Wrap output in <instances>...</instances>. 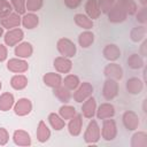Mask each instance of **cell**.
I'll list each match as a JSON object with an SVG mask.
<instances>
[{"instance_id":"1","label":"cell","mask_w":147,"mask_h":147,"mask_svg":"<svg viewBox=\"0 0 147 147\" xmlns=\"http://www.w3.org/2000/svg\"><path fill=\"white\" fill-rule=\"evenodd\" d=\"M84 141L87 145H95L101 139V132H100V125L96 119L91 118L88 122L85 132H84Z\"/></svg>"},{"instance_id":"2","label":"cell","mask_w":147,"mask_h":147,"mask_svg":"<svg viewBox=\"0 0 147 147\" xmlns=\"http://www.w3.org/2000/svg\"><path fill=\"white\" fill-rule=\"evenodd\" d=\"M56 49L60 53V55L69 57V59L74 57L77 54V46H76V44L71 39L65 38V37H62V38H60L56 41Z\"/></svg>"},{"instance_id":"3","label":"cell","mask_w":147,"mask_h":147,"mask_svg":"<svg viewBox=\"0 0 147 147\" xmlns=\"http://www.w3.org/2000/svg\"><path fill=\"white\" fill-rule=\"evenodd\" d=\"M101 138L106 141H111L117 137V124L116 121L111 118L102 119V125L100 127Z\"/></svg>"},{"instance_id":"4","label":"cell","mask_w":147,"mask_h":147,"mask_svg":"<svg viewBox=\"0 0 147 147\" xmlns=\"http://www.w3.org/2000/svg\"><path fill=\"white\" fill-rule=\"evenodd\" d=\"M118 92H119L118 82L115 79L106 78V80L103 82V85H102V91H101L103 99L107 101H111L118 95Z\"/></svg>"},{"instance_id":"5","label":"cell","mask_w":147,"mask_h":147,"mask_svg":"<svg viewBox=\"0 0 147 147\" xmlns=\"http://www.w3.org/2000/svg\"><path fill=\"white\" fill-rule=\"evenodd\" d=\"M93 91H94V87L91 83L88 82H80L79 86L74 91V94H72V98L76 102L78 103H82L84 102L87 98L92 96L93 94Z\"/></svg>"},{"instance_id":"6","label":"cell","mask_w":147,"mask_h":147,"mask_svg":"<svg viewBox=\"0 0 147 147\" xmlns=\"http://www.w3.org/2000/svg\"><path fill=\"white\" fill-rule=\"evenodd\" d=\"M24 38V31L18 26L14 29H9L3 33V41L6 46L15 47L17 44L23 41Z\"/></svg>"},{"instance_id":"7","label":"cell","mask_w":147,"mask_h":147,"mask_svg":"<svg viewBox=\"0 0 147 147\" xmlns=\"http://www.w3.org/2000/svg\"><path fill=\"white\" fill-rule=\"evenodd\" d=\"M122 122L127 131H136L140 125V118L133 110H126L122 115Z\"/></svg>"},{"instance_id":"8","label":"cell","mask_w":147,"mask_h":147,"mask_svg":"<svg viewBox=\"0 0 147 147\" xmlns=\"http://www.w3.org/2000/svg\"><path fill=\"white\" fill-rule=\"evenodd\" d=\"M7 69L13 74H24L29 70V63L25 59L11 57L7 61Z\"/></svg>"},{"instance_id":"9","label":"cell","mask_w":147,"mask_h":147,"mask_svg":"<svg viewBox=\"0 0 147 147\" xmlns=\"http://www.w3.org/2000/svg\"><path fill=\"white\" fill-rule=\"evenodd\" d=\"M107 16H108L109 22L117 24V23L124 22L126 20V17H127V14L122 8V6L118 3V1H116L114 3V6L110 8V10L107 13Z\"/></svg>"},{"instance_id":"10","label":"cell","mask_w":147,"mask_h":147,"mask_svg":"<svg viewBox=\"0 0 147 147\" xmlns=\"http://www.w3.org/2000/svg\"><path fill=\"white\" fill-rule=\"evenodd\" d=\"M103 75L106 78H110V79H115V80H121L124 76V70L121 67V64L116 63V62H109L105 69H103Z\"/></svg>"},{"instance_id":"11","label":"cell","mask_w":147,"mask_h":147,"mask_svg":"<svg viewBox=\"0 0 147 147\" xmlns=\"http://www.w3.org/2000/svg\"><path fill=\"white\" fill-rule=\"evenodd\" d=\"M32 102L30 99L28 98H20L17 101H15L14 103V107H13V110L15 113V115L17 116H26L29 115L31 111H32Z\"/></svg>"},{"instance_id":"12","label":"cell","mask_w":147,"mask_h":147,"mask_svg":"<svg viewBox=\"0 0 147 147\" xmlns=\"http://www.w3.org/2000/svg\"><path fill=\"white\" fill-rule=\"evenodd\" d=\"M53 67L56 72L59 74H69L72 69V61L65 56H56L53 61Z\"/></svg>"},{"instance_id":"13","label":"cell","mask_w":147,"mask_h":147,"mask_svg":"<svg viewBox=\"0 0 147 147\" xmlns=\"http://www.w3.org/2000/svg\"><path fill=\"white\" fill-rule=\"evenodd\" d=\"M96 100L95 98L92 95L90 98H87L84 102H82V115L85 118H93L95 116V111H96Z\"/></svg>"},{"instance_id":"14","label":"cell","mask_w":147,"mask_h":147,"mask_svg":"<svg viewBox=\"0 0 147 147\" xmlns=\"http://www.w3.org/2000/svg\"><path fill=\"white\" fill-rule=\"evenodd\" d=\"M115 106L110 102H103L96 107L95 116L98 119H106V118H111L115 116Z\"/></svg>"},{"instance_id":"15","label":"cell","mask_w":147,"mask_h":147,"mask_svg":"<svg viewBox=\"0 0 147 147\" xmlns=\"http://www.w3.org/2000/svg\"><path fill=\"white\" fill-rule=\"evenodd\" d=\"M82 130H83V115L82 114H76L68 122L69 134L72 136V137H78L82 133Z\"/></svg>"},{"instance_id":"16","label":"cell","mask_w":147,"mask_h":147,"mask_svg":"<svg viewBox=\"0 0 147 147\" xmlns=\"http://www.w3.org/2000/svg\"><path fill=\"white\" fill-rule=\"evenodd\" d=\"M14 54L16 55V57H21V59L26 60L33 54V46L29 41H21L20 44H17L15 46Z\"/></svg>"},{"instance_id":"17","label":"cell","mask_w":147,"mask_h":147,"mask_svg":"<svg viewBox=\"0 0 147 147\" xmlns=\"http://www.w3.org/2000/svg\"><path fill=\"white\" fill-rule=\"evenodd\" d=\"M126 91L132 95H138L144 91V80L139 77H130L125 83Z\"/></svg>"},{"instance_id":"18","label":"cell","mask_w":147,"mask_h":147,"mask_svg":"<svg viewBox=\"0 0 147 147\" xmlns=\"http://www.w3.org/2000/svg\"><path fill=\"white\" fill-rule=\"evenodd\" d=\"M13 141L16 146H23V147H26V146H30L32 144L31 141V136L28 131L25 130H22V129H18V130H15L14 133H13Z\"/></svg>"},{"instance_id":"19","label":"cell","mask_w":147,"mask_h":147,"mask_svg":"<svg viewBox=\"0 0 147 147\" xmlns=\"http://www.w3.org/2000/svg\"><path fill=\"white\" fill-rule=\"evenodd\" d=\"M21 20H22V16L15 11L10 13L8 16L3 17V18H0V24L3 29L6 30H9V29H14V28H18L21 25Z\"/></svg>"},{"instance_id":"20","label":"cell","mask_w":147,"mask_h":147,"mask_svg":"<svg viewBox=\"0 0 147 147\" xmlns=\"http://www.w3.org/2000/svg\"><path fill=\"white\" fill-rule=\"evenodd\" d=\"M121 54L122 52L116 44H108L102 49L103 57L109 62H116L121 57Z\"/></svg>"},{"instance_id":"21","label":"cell","mask_w":147,"mask_h":147,"mask_svg":"<svg viewBox=\"0 0 147 147\" xmlns=\"http://www.w3.org/2000/svg\"><path fill=\"white\" fill-rule=\"evenodd\" d=\"M62 76L61 74L59 72H53V71H49V72H46L44 76H42V82L46 86L51 87V88H56L59 86L62 85Z\"/></svg>"},{"instance_id":"22","label":"cell","mask_w":147,"mask_h":147,"mask_svg":"<svg viewBox=\"0 0 147 147\" xmlns=\"http://www.w3.org/2000/svg\"><path fill=\"white\" fill-rule=\"evenodd\" d=\"M39 24V17L36 13H31L28 11L24 15H22V20H21V25L28 30H32L34 28H37Z\"/></svg>"},{"instance_id":"23","label":"cell","mask_w":147,"mask_h":147,"mask_svg":"<svg viewBox=\"0 0 147 147\" xmlns=\"http://www.w3.org/2000/svg\"><path fill=\"white\" fill-rule=\"evenodd\" d=\"M51 129L48 127V125L46 124L45 121H39L38 125H37V131H36V137L37 140L41 144L48 141V139L51 138Z\"/></svg>"},{"instance_id":"24","label":"cell","mask_w":147,"mask_h":147,"mask_svg":"<svg viewBox=\"0 0 147 147\" xmlns=\"http://www.w3.org/2000/svg\"><path fill=\"white\" fill-rule=\"evenodd\" d=\"M74 21H75V24L82 28L83 30H91L94 26L93 20H91L86 14H83V13H77L74 16Z\"/></svg>"},{"instance_id":"25","label":"cell","mask_w":147,"mask_h":147,"mask_svg":"<svg viewBox=\"0 0 147 147\" xmlns=\"http://www.w3.org/2000/svg\"><path fill=\"white\" fill-rule=\"evenodd\" d=\"M147 34V28L144 24H139L137 26H133L130 31V39L133 42H140L146 38Z\"/></svg>"},{"instance_id":"26","label":"cell","mask_w":147,"mask_h":147,"mask_svg":"<svg viewBox=\"0 0 147 147\" xmlns=\"http://www.w3.org/2000/svg\"><path fill=\"white\" fill-rule=\"evenodd\" d=\"M28 77L23 74H15L10 78V86L15 91H22L28 86Z\"/></svg>"},{"instance_id":"27","label":"cell","mask_w":147,"mask_h":147,"mask_svg":"<svg viewBox=\"0 0 147 147\" xmlns=\"http://www.w3.org/2000/svg\"><path fill=\"white\" fill-rule=\"evenodd\" d=\"M85 14L91 18V20H96L100 17L101 11L99 9V5L96 0H87L85 3Z\"/></svg>"},{"instance_id":"28","label":"cell","mask_w":147,"mask_h":147,"mask_svg":"<svg viewBox=\"0 0 147 147\" xmlns=\"http://www.w3.org/2000/svg\"><path fill=\"white\" fill-rule=\"evenodd\" d=\"M15 103V96L10 92H3L0 94V110L1 111H8L14 107Z\"/></svg>"},{"instance_id":"29","label":"cell","mask_w":147,"mask_h":147,"mask_svg":"<svg viewBox=\"0 0 147 147\" xmlns=\"http://www.w3.org/2000/svg\"><path fill=\"white\" fill-rule=\"evenodd\" d=\"M53 94L55 95V98L62 102V103H68L71 99H72V94H71V91H69L67 87H64L63 85L56 87V88H53Z\"/></svg>"},{"instance_id":"30","label":"cell","mask_w":147,"mask_h":147,"mask_svg":"<svg viewBox=\"0 0 147 147\" xmlns=\"http://www.w3.org/2000/svg\"><path fill=\"white\" fill-rule=\"evenodd\" d=\"M94 42V33L91 30H84L78 36V44L82 48H88Z\"/></svg>"},{"instance_id":"31","label":"cell","mask_w":147,"mask_h":147,"mask_svg":"<svg viewBox=\"0 0 147 147\" xmlns=\"http://www.w3.org/2000/svg\"><path fill=\"white\" fill-rule=\"evenodd\" d=\"M131 147H147V133L145 131H136L131 137Z\"/></svg>"},{"instance_id":"32","label":"cell","mask_w":147,"mask_h":147,"mask_svg":"<svg viewBox=\"0 0 147 147\" xmlns=\"http://www.w3.org/2000/svg\"><path fill=\"white\" fill-rule=\"evenodd\" d=\"M126 62H127L129 68L133 70H139L145 67V60L139 53H132L131 55H129Z\"/></svg>"},{"instance_id":"33","label":"cell","mask_w":147,"mask_h":147,"mask_svg":"<svg viewBox=\"0 0 147 147\" xmlns=\"http://www.w3.org/2000/svg\"><path fill=\"white\" fill-rule=\"evenodd\" d=\"M47 119H48V123H49L51 127L54 129L55 131H61L65 126V121L56 113H49Z\"/></svg>"},{"instance_id":"34","label":"cell","mask_w":147,"mask_h":147,"mask_svg":"<svg viewBox=\"0 0 147 147\" xmlns=\"http://www.w3.org/2000/svg\"><path fill=\"white\" fill-rule=\"evenodd\" d=\"M80 84V78L75 74H68L62 79V85L67 87L69 91H75Z\"/></svg>"},{"instance_id":"35","label":"cell","mask_w":147,"mask_h":147,"mask_svg":"<svg viewBox=\"0 0 147 147\" xmlns=\"http://www.w3.org/2000/svg\"><path fill=\"white\" fill-rule=\"evenodd\" d=\"M77 114L76 108L74 106H70L68 103H63L60 108H59V115L64 119V121H69L71 117H74Z\"/></svg>"},{"instance_id":"36","label":"cell","mask_w":147,"mask_h":147,"mask_svg":"<svg viewBox=\"0 0 147 147\" xmlns=\"http://www.w3.org/2000/svg\"><path fill=\"white\" fill-rule=\"evenodd\" d=\"M122 8L125 10L127 16H133L138 10V5L134 0H117Z\"/></svg>"},{"instance_id":"37","label":"cell","mask_w":147,"mask_h":147,"mask_svg":"<svg viewBox=\"0 0 147 147\" xmlns=\"http://www.w3.org/2000/svg\"><path fill=\"white\" fill-rule=\"evenodd\" d=\"M10 3L13 7V10L20 14L21 16L26 13V7H25L26 0H10Z\"/></svg>"},{"instance_id":"38","label":"cell","mask_w":147,"mask_h":147,"mask_svg":"<svg viewBox=\"0 0 147 147\" xmlns=\"http://www.w3.org/2000/svg\"><path fill=\"white\" fill-rule=\"evenodd\" d=\"M42 6H44V0H26L25 3L26 11H31V13H37L42 8Z\"/></svg>"},{"instance_id":"39","label":"cell","mask_w":147,"mask_h":147,"mask_svg":"<svg viewBox=\"0 0 147 147\" xmlns=\"http://www.w3.org/2000/svg\"><path fill=\"white\" fill-rule=\"evenodd\" d=\"M13 13V7L10 1L8 0H0V18H3Z\"/></svg>"},{"instance_id":"40","label":"cell","mask_w":147,"mask_h":147,"mask_svg":"<svg viewBox=\"0 0 147 147\" xmlns=\"http://www.w3.org/2000/svg\"><path fill=\"white\" fill-rule=\"evenodd\" d=\"M134 16H136V20L139 24L146 25V23H147V8H146V6H142L141 8H139L137 10V13L134 14Z\"/></svg>"},{"instance_id":"41","label":"cell","mask_w":147,"mask_h":147,"mask_svg":"<svg viewBox=\"0 0 147 147\" xmlns=\"http://www.w3.org/2000/svg\"><path fill=\"white\" fill-rule=\"evenodd\" d=\"M96 1H98L101 14H107L110 10V8L114 6V3L116 2V0H96Z\"/></svg>"},{"instance_id":"42","label":"cell","mask_w":147,"mask_h":147,"mask_svg":"<svg viewBox=\"0 0 147 147\" xmlns=\"http://www.w3.org/2000/svg\"><path fill=\"white\" fill-rule=\"evenodd\" d=\"M9 141V132L6 127L0 126V146H5Z\"/></svg>"},{"instance_id":"43","label":"cell","mask_w":147,"mask_h":147,"mask_svg":"<svg viewBox=\"0 0 147 147\" xmlns=\"http://www.w3.org/2000/svg\"><path fill=\"white\" fill-rule=\"evenodd\" d=\"M65 7H68L69 9H76L77 7L80 6L82 0H63Z\"/></svg>"},{"instance_id":"44","label":"cell","mask_w":147,"mask_h":147,"mask_svg":"<svg viewBox=\"0 0 147 147\" xmlns=\"http://www.w3.org/2000/svg\"><path fill=\"white\" fill-rule=\"evenodd\" d=\"M8 57V49H7V46L5 44H1L0 42V62H3L6 61Z\"/></svg>"},{"instance_id":"45","label":"cell","mask_w":147,"mask_h":147,"mask_svg":"<svg viewBox=\"0 0 147 147\" xmlns=\"http://www.w3.org/2000/svg\"><path fill=\"white\" fill-rule=\"evenodd\" d=\"M139 54L142 57L147 56V40H146V38L141 41V45H140V48H139Z\"/></svg>"},{"instance_id":"46","label":"cell","mask_w":147,"mask_h":147,"mask_svg":"<svg viewBox=\"0 0 147 147\" xmlns=\"http://www.w3.org/2000/svg\"><path fill=\"white\" fill-rule=\"evenodd\" d=\"M146 102H147V100L145 99V100H144V103H142V111H144V113L147 111V110H146Z\"/></svg>"},{"instance_id":"47","label":"cell","mask_w":147,"mask_h":147,"mask_svg":"<svg viewBox=\"0 0 147 147\" xmlns=\"http://www.w3.org/2000/svg\"><path fill=\"white\" fill-rule=\"evenodd\" d=\"M3 33H5V29L1 26V24H0V38L1 37H3Z\"/></svg>"},{"instance_id":"48","label":"cell","mask_w":147,"mask_h":147,"mask_svg":"<svg viewBox=\"0 0 147 147\" xmlns=\"http://www.w3.org/2000/svg\"><path fill=\"white\" fill-rule=\"evenodd\" d=\"M139 2H140L142 6H146V5H147V0H139Z\"/></svg>"},{"instance_id":"49","label":"cell","mask_w":147,"mask_h":147,"mask_svg":"<svg viewBox=\"0 0 147 147\" xmlns=\"http://www.w3.org/2000/svg\"><path fill=\"white\" fill-rule=\"evenodd\" d=\"M1 88H2V83H1V80H0V91H1Z\"/></svg>"}]
</instances>
